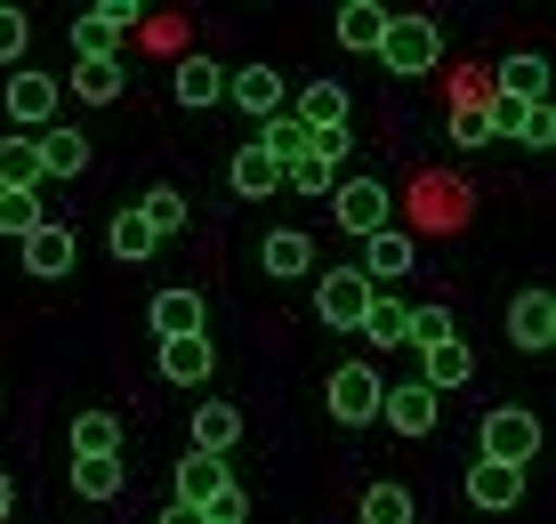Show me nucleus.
Masks as SVG:
<instances>
[{"instance_id": "4c0bfd02", "label": "nucleus", "mask_w": 556, "mask_h": 524, "mask_svg": "<svg viewBox=\"0 0 556 524\" xmlns=\"http://www.w3.org/2000/svg\"><path fill=\"white\" fill-rule=\"evenodd\" d=\"M202 524H251V500H242V484L210 492V500H202Z\"/></svg>"}, {"instance_id": "39448f33", "label": "nucleus", "mask_w": 556, "mask_h": 524, "mask_svg": "<svg viewBox=\"0 0 556 524\" xmlns=\"http://www.w3.org/2000/svg\"><path fill=\"white\" fill-rule=\"evenodd\" d=\"M56 105H65V82H56V73H9V122H16V138H25V129H49L56 122Z\"/></svg>"}, {"instance_id": "423d86ee", "label": "nucleus", "mask_w": 556, "mask_h": 524, "mask_svg": "<svg viewBox=\"0 0 556 524\" xmlns=\"http://www.w3.org/2000/svg\"><path fill=\"white\" fill-rule=\"evenodd\" d=\"M379 420H388L395 436H428L435 420H444V396H435V387H419V379L379 387Z\"/></svg>"}, {"instance_id": "f8f14e48", "label": "nucleus", "mask_w": 556, "mask_h": 524, "mask_svg": "<svg viewBox=\"0 0 556 524\" xmlns=\"http://www.w3.org/2000/svg\"><path fill=\"white\" fill-rule=\"evenodd\" d=\"M379 290L355 275V266H339V275H323V323H331V332H355L363 323V307H371Z\"/></svg>"}, {"instance_id": "2f4dec72", "label": "nucleus", "mask_w": 556, "mask_h": 524, "mask_svg": "<svg viewBox=\"0 0 556 524\" xmlns=\"http://www.w3.org/2000/svg\"><path fill=\"white\" fill-rule=\"evenodd\" d=\"M363 524H419V500L404 484H371V492H363Z\"/></svg>"}, {"instance_id": "f704fd0d", "label": "nucleus", "mask_w": 556, "mask_h": 524, "mask_svg": "<svg viewBox=\"0 0 556 524\" xmlns=\"http://www.w3.org/2000/svg\"><path fill=\"white\" fill-rule=\"evenodd\" d=\"M113 259H122V266L153 259V226L138 219V210H113Z\"/></svg>"}, {"instance_id": "79ce46f5", "label": "nucleus", "mask_w": 556, "mask_h": 524, "mask_svg": "<svg viewBox=\"0 0 556 524\" xmlns=\"http://www.w3.org/2000/svg\"><path fill=\"white\" fill-rule=\"evenodd\" d=\"M516 113H525V105H508V97H484V122H492V138H516Z\"/></svg>"}, {"instance_id": "6ab92c4d", "label": "nucleus", "mask_w": 556, "mask_h": 524, "mask_svg": "<svg viewBox=\"0 0 556 524\" xmlns=\"http://www.w3.org/2000/svg\"><path fill=\"white\" fill-rule=\"evenodd\" d=\"M235 436H242V412H235V403H194V452L226 460V452H235Z\"/></svg>"}, {"instance_id": "393cba45", "label": "nucleus", "mask_w": 556, "mask_h": 524, "mask_svg": "<svg viewBox=\"0 0 556 524\" xmlns=\"http://www.w3.org/2000/svg\"><path fill=\"white\" fill-rule=\"evenodd\" d=\"M73 97H81V105H113V97H122V57H81V65H73Z\"/></svg>"}, {"instance_id": "4468645a", "label": "nucleus", "mask_w": 556, "mask_h": 524, "mask_svg": "<svg viewBox=\"0 0 556 524\" xmlns=\"http://www.w3.org/2000/svg\"><path fill=\"white\" fill-rule=\"evenodd\" d=\"M291 122L306 129V138H323V129H348V89H339V82H306L299 105H291Z\"/></svg>"}, {"instance_id": "72a5a7b5", "label": "nucleus", "mask_w": 556, "mask_h": 524, "mask_svg": "<svg viewBox=\"0 0 556 524\" xmlns=\"http://www.w3.org/2000/svg\"><path fill=\"white\" fill-rule=\"evenodd\" d=\"M306 146H315V138H306V129L291 122V113H275V122H258V153H275L282 170H291V162H299Z\"/></svg>"}, {"instance_id": "dca6fc26", "label": "nucleus", "mask_w": 556, "mask_h": 524, "mask_svg": "<svg viewBox=\"0 0 556 524\" xmlns=\"http://www.w3.org/2000/svg\"><path fill=\"white\" fill-rule=\"evenodd\" d=\"M428 355V372H419V387H435V396H452V387H468V372H476V355H468V339H435V347H419Z\"/></svg>"}, {"instance_id": "cd10ccee", "label": "nucleus", "mask_w": 556, "mask_h": 524, "mask_svg": "<svg viewBox=\"0 0 556 524\" xmlns=\"http://www.w3.org/2000/svg\"><path fill=\"white\" fill-rule=\"evenodd\" d=\"M122 452V420L113 412H81L73 420V460H113Z\"/></svg>"}, {"instance_id": "7c9ffc66", "label": "nucleus", "mask_w": 556, "mask_h": 524, "mask_svg": "<svg viewBox=\"0 0 556 524\" xmlns=\"http://www.w3.org/2000/svg\"><path fill=\"white\" fill-rule=\"evenodd\" d=\"M122 484H129L122 452H113V460H73V492H81V500H113Z\"/></svg>"}, {"instance_id": "a878e982", "label": "nucleus", "mask_w": 556, "mask_h": 524, "mask_svg": "<svg viewBox=\"0 0 556 524\" xmlns=\"http://www.w3.org/2000/svg\"><path fill=\"white\" fill-rule=\"evenodd\" d=\"M258 266H266V275H306V266H315V242H306L299 226H275L266 250H258Z\"/></svg>"}, {"instance_id": "c03bdc74", "label": "nucleus", "mask_w": 556, "mask_h": 524, "mask_svg": "<svg viewBox=\"0 0 556 524\" xmlns=\"http://www.w3.org/2000/svg\"><path fill=\"white\" fill-rule=\"evenodd\" d=\"M9 509H16V484H9V469H0V524H9Z\"/></svg>"}, {"instance_id": "9b49d317", "label": "nucleus", "mask_w": 556, "mask_h": 524, "mask_svg": "<svg viewBox=\"0 0 556 524\" xmlns=\"http://www.w3.org/2000/svg\"><path fill=\"white\" fill-rule=\"evenodd\" d=\"M16 250H25V275H41V283L73 275V259H81V242H73V226H65V219H49L41 235H25Z\"/></svg>"}, {"instance_id": "bb28decb", "label": "nucleus", "mask_w": 556, "mask_h": 524, "mask_svg": "<svg viewBox=\"0 0 556 524\" xmlns=\"http://www.w3.org/2000/svg\"><path fill=\"white\" fill-rule=\"evenodd\" d=\"M0 194H41V153H33V138H0Z\"/></svg>"}, {"instance_id": "37998d69", "label": "nucleus", "mask_w": 556, "mask_h": 524, "mask_svg": "<svg viewBox=\"0 0 556 524\" xmlns=\"http://www.w3.org/2000/svg\"><path fill=\"white\" fill-rule=\"evenodd\" d=\"M162 524H202V509H178V500H169V509H162Z\"/></svg>"}, {"instance_id": "c9c22d12", "label": "nucleus", "mask_w": 556, "mask_h": 524, "mask_svg": "<svg viewBox=\"0 0 556 524\" xmlns=\"http://www.w3.org/2000/svg\"><path fill=\"white\" fill-rule=\"evenodd\" d=\"M41 226H49L41 194H0V235H16V242H25V235H41Z\"/></svg>"}, {"instance_id": "a211bd4d", "label": "nucleus", "mask_w": 556, "mask_h": 524, "mask_svg": "<svg viewBox=\"0 0 556 524\" xmlns=\"http://www.w3.org/2000/svg\"><path fill=\"white\" fill-rule=\"evenodd\" d=\"M153 339H202V290H162L153 299Z\"/></svg>"}, {"instance_id": "f257e3e1", "label": "nucleus", "mask_w": 556, "mask_h": 524, "mask_svg": "<svg viewBox=\"0 0 556 524\" xmlns=\"http://www.w3.org/2000/svg\"><path fill=\"white\" fill-rule=\"evenodd\" d=\"M379 65L419 82V73H435V57H444V33H435V16H388V33H379Z\"/></svg>"}, {"instance_id": "20e7f679", "label": "nucleus", "mask_w": 556, "mask_h": 524, "mask_svg": "<svg viewBox=\"0 0 556 524\" xmlns=\"http://www.w3.org/2000/svg\"><path fill=\"white\" fill-rule=\"evenodd\" d=\"M138 0H98V9H89V16H73V65H81V57H113V49H122V33L129 25H138Z\"/></svg>"}, {"instance_id": "58836bf2", "label": "nucleus", "mask_w": 556, "mask_h": 524, "mask_svg": "<svg viewBox=\"0 0 556 524\" xmlns=\"http://www.w3.org/2000/svg\"><path fill=\"white\" fill-rule=\"evenodd\" d=\"M33 41V25H25V9H0V65H16Z\"/></svg>"}, {"instance_id": "412c9836", "label": "nucleus", "mask_w": 556, "mask_h": 524, "mask_svg": "<svg viewBox=\"0 0 556 524\" xmlns=\"http://www.w3.org/2000/svg\"><path fill=\"white\" fill-rule=\"evenodd\" d=\"M226 484H235V476H226V460L186 452V460H178V509H202V500H210V492H226Z\"/></svg>"}, {"instance_id": "6e6552de", "label": "nucleus", "mask_w": 556, "mask_h": 524, "mask_svg": "<svg viewBox=\"0 0 556 524\" xmlns=\"http://www.w3.org/2000/svg\"><path fill=\"white\" fill-rule=\"evenodd\" d=\"M331 219L348 226L355 242H363V235H379V226H388V186H379V178H348V186H331Z\"/></svg>"}, {"instance_id": "7ed1b4c3", "label": "nucleus", "mask_w": 556, "mask_h": 524, "mask_svg": "<svg viewBox=\"0 0 556 524\" xmlns=\"http://www.w3.org/2000/svg\"><path fill=\"white\" fill-rule=\"evenodd\" d=\"M323 403H331L339 428H371L379 420V372L371 363H339V372L323 379Z\"/></svg>"}, {"instance_id": "ddd939ff", "label": "nucleus", "mask_w": 556, "mask_h": 524, "mask_svg": "<svg viewBox=\"0 0 556 524\" xmlns=\"http://www.w3.org/2000/svg\"><path fill=\"white\" fill-rule=\"evenodd\" d=\"M226 97H235L251 122H275L282 113V73L275 65H242V73H226Z\"/></svg>"}, {"instance_id": "5701e85b", "label": "nucleus", "mask_w": 556, "mask_h": 524, "mask_svg": "<svg viewBox=\"0 0 556 524\" xmlns=\"http://www.w3.org/2000/svg\"><path fill=\"white\" fill-rule=\"evenodd\" d=\"M169 89H178V105H186V113H202V105H218V97H226V73L210 65V57H186Z\"/></svg>"}, {"instance_id": "f3484780", "label": "nucleus", "mask_w": 556, "mask_h": 524, "mask_svg": "<svg viewBox=\"0 0 556 524\" xmlns=\"http://www.w3.org/2000/svg\"><path fill=\"white\" fill-rule=\"evenodd\" d=\"M33 153H41V178H81V170H89V138H81V129H41Z\"/></svg>"}, {"instance_id": "4be33fe9", "label": "nucleus", "mask_w": 556, "mask_h": 524, "mask_svg": "<svg viewBox=\"0 0 556 524\" xmlns=\"http://www.w3.org/2000/svg\"><path fill=\"white\" fill-rule=\"evenodd\" d=\"M226 178H235V194H242V202H266V194L282 186V162H275V153H258V146H242Z\"/></svg>"}, {"instance_id": "c85d7f7f", "label": "nucleus", "mask_w": 556, "mask_h": 524, "mask_svg": "<svg viewBox=\"0 0 556 524\" xmlns=\"http://www.w3.org/2000/svg\"><path fill=\"white\" fill-rule=\"evenodd\" d=\"M210 339H162V379H178V387H194V379H210Z\"/></svg>"}, {"instance_id": "473e14b6", "label": "nucleus", "mask_w": 556, "mask_h": 524, "mask_svg": "<svg viewBox=\"0 0 556 524\" xmlns=\"http://www.w3.org/2000/svg\"><path fill=\"white\" fill-rule=\"evenodd\" d=\"M138 219L153 226V242H162V235H178V226H186V194H178V186H146Z\"/></svg>"}, {"instance_id": "aec40b11", "label": "nucleus", "mask_w": 556, "mask_h": 524, "mask_svg": "<svg viewBox=\"0 0 556 524\" xmlns=\"http://www.w3.org/2000/svg\"><path fill=\"white\" fill-rule=\"evenodd\" d=\"M468 500H476V509H516V500H525V469H492V460H476V469H468Z\"/></svg>"}, {"instance_id": "c756f323", "label": "nucleus", "mask_w": 556, "mask_h": 524, "mask_svg": "<svg viewBox=\"0 0 556 524\" xmlns=\"http://www.w3.org/2000/svg\"><path fill=\"white\" fill-rule=\"evenodd\" d=\"M379 33H388V9H379V0H348V9H339V49H379Z\"/></svg>"}, {"instance_id": "9d476101", "label": "nucleus", "mask_w": 556, "mask_h": 524, "mask_svg": "<svg viewBox=\"0 0 556 524\" xmlns=\"http://www.w3.org/2000/svg\"><path fill=\"white\" fill-rule=\"evenodd\" d=\"M412 259H419V242L404 235V226H379V235H363V266H355V275L371 290H388L395 275H412Z\"/></svg>"}, {"instance_id": "1a4fd4ad", "label": "nucleus", "mask_w": 556, "mask_h": 524, "mask_svg": "<svg viewBox=\"0 0 556 524\" xmlns=\"http://www.w3.org/2000/svg\"><path fill=\"white\" fill-rule=\"evenodd\" d=\"M508 347H525V355H548L556 347V299L548 290H516L508 299Z\"/></svg>"}, {"instance_id": "2eb2a0df", "label": "nucleus", "mask_w": 556, "mask_h": 524, "mask_svg": "<svg viewBox=\"0 0 556 524\" xmlns=\"http://www.w3.org/2000/svg\"><path fill=\"white\" fill-rule=\"evenodd\" d=\"M492 97H508V105H548V57L525 49L501 65V82H492Z\"/></svg>"}, {"instance_id": "b1692460", "label": "nucleus", "mask_w": 556, "mask_h": 524, "mask_svg": "<svg viewBox=\"0 0 556 524\" xmlns=\"http://www.w3.org/2000/svg\"><path fill=\"white\" fill-rule=\"evenodd\" d=\"M355 332H363V339H379V347H404V339H412V307L379 290V299L363 307V323H355Z\"/></svg>"}, {"instance_id": "0eeeda50", "label": "nucleus", "mask_w": 556, "mask_h": 524, "mask_svg": "<svg viewBox=\"0 0 556 524\" xmlns=\"http://www.w3.org/2000/svg\"><path fill=\"white\" fill-rule=\"evenodd\" d=\"M348 146H355L348 129H323V138L306 146L291 170H282V186H299V194H331V186H339V162H348Z\"/></svg>"}, {"instance_id": "f03ea898", "label": "nucleus", "mask_w": 556, "mask_h": 524, "mask_svg": "<svg viewBox=\"0 0 556 524\" xmlns=\"http://www.w3.org/2000/svg\"><path fill=\"white\" fill-rule=\"evenodd\" d=\"M484 452L476 460H492V469H532V452H541V420L525 412V403H501V412H484Z\"/></svg>"}, {"instance_id": "e433bc0d", "label": "nucleus", "mask_w": 556, "mask_h": 524, "mask_svg": "<svg viewBox=\"0 0 556 524\" xmlns=\"http://www.w3.org/2000/svg\"><path fill=\"white\" fill-rule=\"evenodd\" d=\"M516 146H532V153L556 146V105H525L516 113Z\"/></svg>"}, {"instance_id": "a19ab883", "label": "nucleus", "mask_w": 556, "mask_h": 524, "mask_svg": "<svg viewBox=\"0 0 556 524\" xmlns=\"http://www.w3.org/2000/svg\"><path fill=\"white\" fill-rule=\"evenodd\" d=\"M435 339H452V315L444 307H412V347H435Z\"/></svg>"}, {"instance_id": "ea45409f", "label": "nucleus", "mask_w": 556, "mask_h": 524, "mask_svg": "<svg viewBox=\"0 0 556 524\" xmlns=\"http://www.w3.org/2000/svg\"><path fill=\"white\" fill-rule=\"evenodd\" d=\"M452 146H492V122H484V105H459V113H452Z\"/></svg>"}]
</instances>
